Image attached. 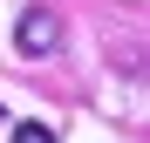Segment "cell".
I'll use <instances>...</instances> for the list:
<instances>
[{
	"mask_svg": "<svg viewBox=\"0 0 150 143\" xmlns=\"http://www.w3.org/2000/svg\"><path fill=\"white\" fill-rule=\"evenodd\" d=\"M14 48H21L28 61H48V55L62 48V20L48 14V7H28V14H21V27H14Z\"/></svg>",
	"mask_w": 150,
	"mask_h": 143,
	"instance_id": "1",
	"label": "cell"
},
{
	"mask_svg": "<svg viewBox=\"0 0 150 143\" xmlns=\"http://www.w3.org/2000/svg\"><path fill=\"white\" fill-rule=\"evenodd\" d=\"M14 143H55V130H41V123H14Z\"/></svg>",
	"mask_w": 150,
	"mask_h": 143,
	"instance_id": "2",
	"label": "cell"
}]
</instances>
